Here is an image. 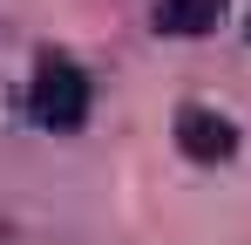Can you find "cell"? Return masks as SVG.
I'll list each match as a JSON object with an SVG mask.
<instances>
[{
    "label": "cell",
    "mask_w": 251,
    "mask_h": 245,
    "mask_svg": "<svg viewBox=\"0 0 251 245\" xmlns=\"http://www.w3.org/2000/svg\"><path fill=\"white\" fill-rule=\"evenodd\" d=\"M27 109L41 129H82L88 122V75L68 61V55H41L34 61V82H27Z\"/></svg>",
    "instance_id": "obj_1"
},
{
    "label": "cell",
    "mask_w": 251,
    "mask_h": 245,
    "mask_svg": "<svg viewBox=\"0 0 251 245\" xmlns=\"http://www.w3.org/2000/svg\"><path fill=\"white\" fill-rule=\"evenodd\" d=\"M176 150L190 163H224V157H238V129H231V116H217L204 102H183L176 109Z\"/></svg>",
    "instance_id": "obj_2"
},
{
    "label": "cell",
    "mask_w": 251,
    "mask_h": 245,
    "mask_svg": "<svg viewBox=\"0 0 251 245\" xmlns=\"http://www.w3.org/2000/svg\"><path fill=\"white\" fill-rule=\"evenodd\" d=\"M224 0H156V34H210Z\"/></svg>",
    "instance_id": "obj_3"
}]
</instances>
